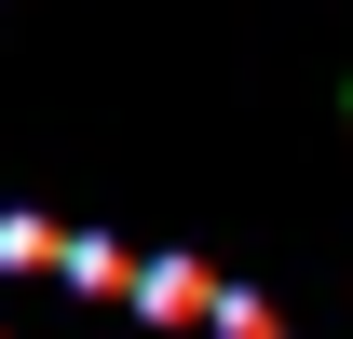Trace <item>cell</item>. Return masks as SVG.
<instances>
[{"mask_svg": "<svg viewBox=\"0 0 353 339\" xmlns=\"http://www.w3.org/2000/svg\"><path fill=\"white\" fill-rule=\"evenodd\" d=\"M68 285H95V298H136V285H150V258H136V245H109V231H82V245H68Z\"/></svg>", "mask_w": 353, "mask_h": 339, "instance_id": "2", "label": "cell"}, {"mask_svg": "<svg viewBox=\"0 0 353 339\" xmlns=\"http://www.w3.org/2000/svg\"><path fill=\"white\" fill-rule=\"evenodd\" d=\"M218 339H285V312H272L259 285H231V298H218Z\"/></svg>", "mask_w": 353, "mask_h": 339, "instance_id": "4", "label": "cell"}, {"mask_svg": "<svg viewBox=\"0 0 353 339\" xmlns=\"http://www.w3.org/2000/svg\"><path fill=\"white\" fill-rule=\"evenodd\" d=\"M218 298H231V271H204V258H150L136 312H150V326H218Z\"/></svg>", "mask_w": 353, "mask_h": 339, "instance_id": "1", "label": "cell"}, {"mask_svg": "<svg viewBox=\"0 0 353 339\" xmlns=\"http://www.w3.org/2000/svg\"><path fill=\"white\" fill-rule=\"evenodd\" d=\"M82 231H54V217H0V271H68Z\"/></svg>", "mask_w": 353, "mask_h": 339, "instance_id": "3", "label": "cell"}]
</instances>
